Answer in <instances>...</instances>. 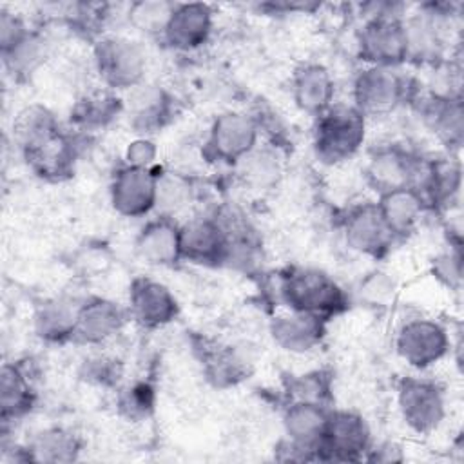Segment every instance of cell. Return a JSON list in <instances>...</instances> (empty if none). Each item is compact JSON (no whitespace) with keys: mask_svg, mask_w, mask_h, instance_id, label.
Listing matches in <instances>:
<instances>
[{"mask_svg":"<svg viewBox=\"0 0 464 464\" xmlns=\"http://www.w3.org/2000/svg\"><path fill=\"white\" fill-rule=\"evenodd\" d=\"M181 259L219 266L227 261L228 239L216 216H198L179 225Z\"/></svg>","mask_w":464,"mask_h":464,"instance_id":"5bb4252c","label":"cell"},{"mask_svg":"<svg viewBox=\"0 0 464 464\" xmlns=\"http://www.w3.org/2000/svg\"><path fill=\"white\" fill-rule=\"evenodd\" d=\"M422 167V158L397 143H392L377 147L370 152L364 167V178L368 185L381 196L395 188L417 187Z\"/></svg>","mask_w":464,"mask_h":464,"instance_id":"30bf717a","label":"cell"},{"mask_svg":"<svg viewBox=\"0 0 464 464\" xmlns=\"http://www.w3.org/2000/svg\"><path fill=\"white\" fill-rule=\"evenodd\" d=\"M192 199V185L190 181L176 172L158 174L156 187V210L160 216L174 218L179 210H183Z\"/></svg>","mask_w":464,"mask_h":464,"instance_id":"836d02e7","label":"cell"},{"mask_svg":"<svg viewBox=\"0 0 464 464\" xmlns=\"http://www.w3.org/2000/svg\"><path fill=\"white\" fill-rule=\"evenodd\" d=\"M94 67L111 91H130L143 83L147 56L143 47L127 36H102L92 49Z\"/></svg>","mask_w":464,"mask_h":464,"instance_id":"5b68a950","label":"cell"},{"mask_svg":"<svg viewBox=\"0 0 464 464\" xmlns=\"http://www.w3.org/2000/svg\"><path fill=\"white\" fill-rule=\"evenodd\" d=\"M375 203L395 241L413 234L422 216L428 212V205L415 187L384 192Z\"/></svg>","mask_w":464,"mask_h":464,"instance_id":"cb8c5ba5","label":"cell"},{"mask_svg":"<svg viewBox=\"0 0 464 464\" xmlns=\"http://www.w3.org/2000/svg\"><path fill=\"white\" fill-rule=\"evenodd\" d=\"M290 89L297 109L315 118L335 103L334 76L328 67L317 62L301 63L292 74Z\"/></svg>","mask_w":464,"mask_h":464,"instance_id":"ffe728a7","label":"cell"},{"mask_svg":"<svg viewBox=\"0 0 464 464\" xmlns=\"http://www.w3.org/2000/svg\"><path fill=\"white\" fill-rule=\"evenodd\" d=\"M372 448V431L366 419L352 410H330L317 446V460L357 462Z\"/></svg>","mask_w":464,"mask_h":464,"instance_id":"52a82bcc","label":"cell"},{"mask_svg":"<svg viewBox=\"0 0 464 464\" xmlns=\"http://www.w3.org/2000/svg\"><path fill=\"white\" fill-rule=\"evenodd\" d=\"M330 410L332 408L328 404L321 402L290 401L283 411L285 439L312 451L317 460V446L324 431Z\"/></svg>","mask_w":464,"mask_h":464,"instance_id":"603a6c76","label":"cell"},{"mask_svg":"<svg viewBox=\"0 0 464 464\" xmlns=\"http://www.w3.org/2000/svg\"><path fill=\"white\" fill-rule=\"evenodd\" d=\"M33 172L44 179L60 181L72 174L76 160V145L62 129L45 140L22 150Z\"/></svg>","mask_w":464,"mask_h":464,"instance_id":"44dd1931","label":"cell"},{"mask_svg":"<svg viewBox=\"0 0 464 464\" xmlns=\"http://www.w3.org/2000/svg\"><path fill=\"white\" fill-rule=\"evenodd\" d=\"M214 31V9L205 2L176 4L161 40L174 51L190 53L203 47Z\"/></svg>","mask_w":464,"mask_h":464,"instance_id":"9a60e30c","label":"cell"},{"mask_svg":"<svg viewBox=\"0 0 464 464\" xmlns=\"http://www.w3.org/2000/svg\"><path fill=\"white\" fill-rule=\"evenodd\" d=\"M45 53V38L38 31H31L13 51L2 54V60L13 74H29L44 62Z\"/></svg>","mask_w":464,"mask_h":464,"instance_id":"d590c367","label":"cell"},{"mask_svg":"<svg viewBox=\"0 0 464 464\" xmlns=\"http://www.w3.org/2000/svg\"><path fill=\"white\" fill-rule=\"evenodd\" d=\"M460 163L453 158L424 161L417 190L424 198L428 210H450L460 192Z\"/></svg>","mask_w":464,"mask_h":464,"instance_id":"7402d4cb","label":"cell"},{"mask_svg":"<svg viewBox=\"0 0 464 464\" xmlns=\"http://www.w3.org/2000/svg\"><path fill=\"white\" fill-rule=\"evenodd\" d=\"M120 112H123V102L114 94V91H94L74 103L71 111V123L80 130L92 132L107 127Z\"/></svg>","mask_w":464,"mask_h":464,"instance_id":"83f0119b","label":"cell"},{"mask_svg":"<svg viewBox=\"0 0 464 464\" xmlns=\"http://www.w3.org/2000/svg\"><path fill=\"white\" fill-rule=\"evenodd\" d=\"M286 392L290 401H310L328 404L332 395V375L324 370L292 375L286 384Z\"/></svg>","mask_w":464,"mask_h":464,"instance_id":"8d00e7d4","label":"cell"},{"mask_svg":"<svg viewBox=\"0 0 464 464\" xmlns=\"http://www.w3.org/2000/svg\"><path fill=\"white\" fill-rule=\"evenodd\" d=\"M158 172L154 169L120 165L109 185L112 208L123 218H145L156 210Z\"/></svg>","mask_w":464,"mask_h":464,"instance_id":"7c38bea8","label":"cell"},{"mask_svg":"<svg viewBox=\"0 0 464 464\" xmlns=\"http://www.w3.org/2000/svg\"><path fill=\"white\" fill-rule=\"evenodd\" d=\"M203 372L216 388H230L246 379L248 361L232 346H216L205 352Z\"/></svg>","mask_w":464,"mask_h":464,"instance_id":"f546056e","label":"cell"},{"mask_svg":"<svg viewBox=\"0 0 464 464\" xmlns=\"http://www.w3.org/2000/svg\"><path fill=\"white\" fill-rule=\"evenodd\" d=\"M129 315L136 324L147 330H158L179 314V303L167 285L158 279L138 276L129 286Z\"/></svg>","mask_w":464,"mask_h":464,"instance_id":"4fadbf2b","label":"cell"},{"mask_svg":"<svg viewBox=\"0 0 464 464\" xmlns=\"http://www.w3.org/2000/svg\"><path fill=\"white\" fill-rule=\"evenodd\" d=\"M33 381L20 362H5L0 372V419L2 424L16 422L34 408Z\"/></svg>","mask_w":464,"mask_h":464,"instance_id":"484cf974","label":"cell"},{"mask_svg":"<svg viewBox=\"0 0 464 464\" xmlns=\"http://www.w3.org/2000/svg\"><path fill=\"white\" fill-rule=\"evenodd\" d=\"M174 5L176 4L165 0H140L129 5L127 16L130 25L138 31L161 38Z\"/></svg>","mask_w":464,"mask_h":464,"instance_id":"e575fe53","label":"cell"},{"mask_svg":"<svg viewBox=\"0 0 464 464\" xmlns=\"http://www.w3.org/2000/svg\"><path fill=\"white\" fill-rule=\"evenodd\" d=\"M134 252L149 266H174L181 261L179 223L160 214L149 219L134 239Z\"/></svg>","mask_w":464,"mask_h":464,"instance_id":"ac0fdd59","label":"cell"},{"mask_svg":"<svg viewBox=\"0 0 464 464\" xmlns=\"http://www.w3.org/2000/svg\"><path fill=\"white\" fill-rule=\"evenodd\" d=\"M277 288L288 310L310 314L324 321L341 315L350 306L348 292L319 268L290 266L281 272Z\"/></svg>","mask_w":464,"mask_h":464,"instance_id":"6da1fadb","label":"cell"},{"mask_svg":"<svg viewBox=\"0 0 464 464\" xmlns=\"http://www.w3.org/2000/svg\"><path fill=\"white\" fill-rule=\"evenodd\" d=\"M116 408L118 413L130 422L147 420L156 408L154 386L145 381L123 386L116 395Z\"/></svg>","mask_w":464,"mask_h":464,"instance_id":"d6a6232c","label":"cell"},{"mask_svg":"<svg viewBox=\"0 0 464 464\" xmlns=\"http://www.w3.org/2000/svg\"><path fill=\"white\" fill-rule=\"evenodd\" d=\"M431 274L433 277L450 290L459 292L462 285V254L460 243H457L448 252L439 254L431 261Z\"/></svg>","mask_w":464,"mask_h":464,"instance_id":"f35d334b","label":"cell"},{"mask_svg":"<svg viewBox=\"0 0 464 464\" xmlns=\"http://www.w3.org/2000/svg\"><path fill=\"white\" fill-rule=\"evenodd\" d=\"M120 375H121L120 362L112 357L98 355V357L83 361L82 377L87 382H92L98 386H112L120 379Z\"/></svg>","mask_w":464,"mask_h":464,"instance_id":"ab89813d","label":"cell"},{"mask_svg":"<svg viewBox=\"0 0 464 464\" xmlns=\"http://www.w3.org/2000/svg\"><path fill=\"white\" fill-rule=\"evenodd\" d=\"M60 130V125L54 114L44 105H29L18 112L13 121V134L20 150L45 140L47 136Z\"/></svg>","mask_w":464,"mask_h":464,"instance_id":"4dcf8cb0","label":"cell"},{"mask_svg":"<svg viewBox=\"0 0 464 464\" xmlns=\"http://www.w3.org/2000/svg\"><path fill=\"white\" fill-rule=\"evenodd\" d=\"M80 301L71 297L44 299L33 315L34 334L45 343H67L74 339Z\"/></svg>","mask_w":464,"mask_h":464,"instance_id":"4316f807","label":"cell"},{"mask_svg":"<svg viewBox=\"0 0 464 464\" xmlns=\"http://www.w3.org/2000/svg\"><path fill=\"white\" fill-rule=\"evenodd\" d=\"M259 121L241 111H225L214 118L205 141V154L216 161L237 165L259 141Z\"/></svg>","mask_w":464,"mask_h":464,"instance_id":"ba28073f","label":"cell"},{"mask_svg":"<svg viewBox=\"0 0 464 464\" xmlns=\"http://www.w3.org/2000/svg\"><path fill=\"white\" fill-rule=\"evenodd\" d=\"M397 408L411 431L428 435L446 419V392L431 379L404 377L397 386Z\"/></svg>","mask_w":464,"mask_h":464,"instance_id":"8992f818","label":"cell"},{"mask_svg":"<svg viewBox=\"0 0 464 464\" xmlns=\"http://www.w3.org/2000/svg\"><path fill=\"white\" fill-rule=\"evenodd\" d=\"M419 112L426 127L450 149L457 150L464 138L462 98L424 96L419 100Z\"/></svg>","mask_w":464,"mask_h":464,"instance_id":"d4e9b609","label":"cell"},{"mask_svg":"<svg viewBox=\"0 0 464 464\" xmlns=\"http://www.w3.org/2000/svg\"><path fill=\"white\" fill-rule=\"evenodd\" d=\"M129 310L116 301L92 295L80 301L74 339L82 344H102L112 339L125 326Z\"/></svg>","mask_w":464,"mask_h":464,"instance_id":"e0dca14e","label":"cell"},{"mask_svg":"<svg viewBox=\"0 0 464 464\" xmlns=\"http://www.w3.org/2000/svg\"><path fill=\"white\" fill-rule=\"evenodd\" d=\"M156 143L147 138V136H138L134 141H130L125 149V161L130 167H140V169H152L156 161Z\"/></svg>","mask_w":464,"mask_h":464,"instance_id":"b9f144b4","label":"cell"},{"mask_svg":"<svg viewBox=\"0 0 464 464\" xmlns=\"http://www.w3.org/2000/svg\"><path fill=\"white\" fill-rule=\"evenodd\" d=\"M417 94L415 82L395 67L366 65L352 85V103L366 116H384Z\"/></svg>","mask_w":464,"mask_h":464,"instance_id":"277c9868","label":"cell"},{"mask_svg":"<svg viewBox=\"0 0 464 464\" xmlns=\"http://www.w3.org/2000/svg\"><path fill=\"white\" fill-rule=\"evenodd\" d=\"M397 355L413 370H428L451 350V339L444 324L430 317L404 321L395 335Z\"/></svg>","mask_w":464,"mask_h":464,"instance_id":"9c48e42d","label":"cell"},{"mask_svg":"<svg viewBox=\"0 0 464 464\" xmlns=\"http://www.w3.org/2000/svg\"><path fill=\"white\" fill-rule=\"evenodd\" d=\"M33 29L16 13L2 9L0 13V53L13 51Z\"/></svg>","mask_w":464,"mask_h":464,"instance_id":"60d3db41","label":"cell"},{"mask_svg":"<svg viewBox=\"0 0 464 464\" xmlns=\"http://www.w3.org/2000/svg\"><path fill=\"white\" fill-rule=\"evenodd\" d=\"M366 116L353 103H334L315 118L314 152L324 165L353 158L366 138Z\"/></svg>","mask_w":464,"mask_h":464,"instance_id":"3957f363","label":"cell"},{"mask_svg":"<svg viewBox=\"0 0 464 464\" xmlns=\"http://www.w3.org/2000/svg\"><path fill=\"white\" fill-rule=\"evenodd\" d=\"M343 236L350 250L373 259L384 257L395 243L373 201L357 203L346 210L343 216Z\"/></svg>","mask_w":464,"mask_h":464,"instance_id":"8fae6325","label":"cell"},{"mask_svg":"<svg viewBox=\"0 0 464 464\" xmlns=\"http://www.w3.org/2000/svg\"><path fill=\"white\" fill-rule=\"evenodd\" d=\"M364 460H377V462H397L402 460V450L395 442H382L368 450Z\"/></svg>","mask_w":464,"mask_h":464,"instance_id":"7bdbcfd3","label":"cell"},{"mask_svg":"<svg viewBox=\"0 0 464 464\" xmlns=\"http://www.w3.org/2000/svg\"><path fill=\"white\" fill-rule=\"evenodd\" d=\"M129 125L140 136H150L160 132L170 123L176 112L174 98L160 85L140 83L129 91V98L123 103Z\"/></svg>","mask_w":464,"mask_h":464,"instance_id":"2e32d148","label":"cell"},{"mask_svg":"<svg viewBox=\"0 0 464 464\" xmlns=\"http://www.w3.org/2000/svg\"><path fill=\"white\" fill-rule=\"evenodd\" d=\"M357 33V51L366 65L395 67L408 62L404 14L393 4H373Z\"/></svg>","mask_w":464,"mask_h":464,"instance_id":"7a4b0ae2","label":"cell"},{"mask_svg":"<svg viewBox=\"0 0 464 464\" xmlns=\"http://www.w3.org/2000/svg\"><path fill=\"white\" fill-rule=\"evenodd\" d=\"M397 294V285L393 277L382 270L368 272L361 277L357 285L359 301L372 308H386L393 303Z\"/></svg>","mask_w":464,"mask_h":464,"instance_id":"74e56055","label":"cell"},{"mask_svg":"<svg viewBox=\"0 0 464 464\" xmlns=\"http://www.w3.org/2000/svg\"><path fill=\"white\" fill-rule=\"evenodd\" d=\"M236 167L239 169V174L245 185L256 190L274 187L281 174L276 152L268 149H257V147L248 156H245Z\"/></svg>","mask_w":464,"mask_h":464,"instance_id":"1f68e13d","label":"cell"},{"mask_svg":"<svg viewBox=\"0 0 464 464\" xmlns=\"http://www.w3.org/2000/svg\"><path fill=\"white\" fill-rule=\"evenodd\" d=\"M31 462H71L80 453V439L67 428L53 426L42 430L25 446Z\"/></svg>","mask_w":464,"mask_h":464,"instance_id":"f1b7e54d","label":"cell"},{"mask_svg":"<svg viewBox=\"0 0 464 464\" xmlns=\"http://www.w3.org/2000/svg\"><path fill=\"white\" fill-rule=\"evenodd\" d=\"M274 343L290 353H308L315 350L326 335V321L310 314L286 310L270 321Z\"/></svg>","mask_w":464,"mask_h":464,"instance_id":"d6986e66","label":"cell"}]
</instances>
